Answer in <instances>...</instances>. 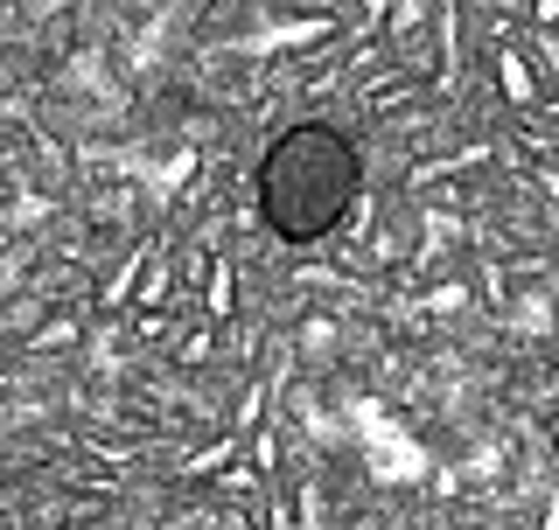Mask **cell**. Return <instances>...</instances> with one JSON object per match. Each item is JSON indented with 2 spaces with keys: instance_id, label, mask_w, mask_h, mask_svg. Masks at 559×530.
Segmentation results:
<instances>
[{
  "instance_id": "cell-1",
  "label": "cell",
  "mask_w": 559,
  "mask_h": 530,
  "mask_svg": "<svg viewBox=\"0 0 559 530\" xmlns=\"http://www.w3.org/2000/svg\"><path fill=\"white\" fill-rule=\"evenodd\" d=\"M364 189V161L349 147V133L336 127H294L280 133L259 161V217L273 224L287 244L329 238L349 217Z\"/></svg>"
}]
</instances>
